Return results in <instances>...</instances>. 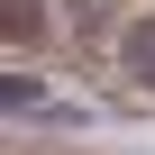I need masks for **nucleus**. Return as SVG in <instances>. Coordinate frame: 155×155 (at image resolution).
Wrapping results in <instances>:
<instances>
[{"instance_id":"nucleus-2","label":"nucleus","mask_w":155,"mask_h":155,"mask_svg":"<svg viewBox=\"0 0 155 155\" xmlns=\"http://www.w3.org/2000/svg\"><path fill=\"white\" fill-rule=\"evenodd\" d=\"M128 55H137V73H155V18H146V28H128Z\"/></svg>"},{"instance_id":"nucleus-3","label":"nucleus","mask_w":155,"mask_h":155,"mask_svg":"<svg viewBox=\"0 0 155 155\" xmlns=\"http://www.w3.org/2000/svg\"><path fill=\"white\" fill-rule=\"evenodd\" d=\"M0 28H9V37H28V28H37V9H18V0H0Z\"/></svg>"},{"instance_id":"nucleus-1","label":"nucleus","mask_w":155,"mask_h":155,"mask_svg":"<svg viewBox=\"0 0 155 155\" xmlns=\"http://www.w3.org/2000/svg\"><path fill=\"white\" fill-rule=\"evenodd\" d=\"M0 110H46V91L37 82H0Z\"/></svg>"}]
</instances>
